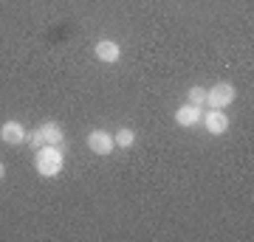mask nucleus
Listing matches in <instances>:
<instances>
[{
    "instance_id": "obj_6",
    "label": "nucleus",
    "mask_w": 254,
    "mask_h": 242,
    "mask_svg": "<svg viewBox=\"0 0 254 242\" xmlns=\"http://www.w3.org/2000/svg\"><path fill=\"white\" fill-rule=\"evenodd\" d=\"M200 118H203V107H198V104H184V107H178V113H175V124L181 127H195L200 124Z\"/></svg>"
},
{
    "instance_id": "obj_5",
    "label": "nucleus",
    "mask_w": 254,
    "mask_h": 242,
    "mask_svg": "<svg viewBox=\"0 0 254 242\" xmlns=\"http://www.w3.org/2000/svg\"><path fill=\"white\" fill-rule=\"evenodd\" d=\"M88 146L96 155H110L113 152V133H108V130H93L88 135Z\"/></svg>"
},
{
    "instance_id": "obj_11",
    "label": "nucleus",
    "mask_w": 254,
    "mask_h": 242,
    "mask_svg": "<svg viewBox=\"0 0 254 242\" xmlns=\"http://www.w3.org/2000/svg\"><path fill=\"white\" fill-rule=\"evenodd\" d=\"M3 175H6V166H3V161H0V180H3Z\"/></svg>"
},
{
    "instance_id": "obj_2",
    "label": "nucleus",
    "mask_w": 254,
    "mask_h": 242,
    "mask_svg": "<svg viewBox=\"0 0 254 242\" xmlns=\"http://www.w3.org/2000/svg\"><path fill=\"white\" fill-rule=\"evenodd\" d=\"M28 141H31V146H34V149L46 146V144H51V146H65L63 124H60V121H46V124H40L34 133L28 135Z\"/></svg>"
},
{
    "instance_id": "obj_3",
    "label": "nucleus",
    "mask_w": 254,
    "mask_h": 242,
    "mask_svg": "<svg viewBox=\"0 0 254 242\" xmlns=\"http://www.w3.org/2000/svg\"><path fill=\"white\" fill-rule=\"evenodd\" d=\"M235 88L229 85V82H220V85H215V88L206 90V104L215 110H226L232 101H235Z\"/></svg>"
},
{
    "instance_id": "obj_8",
    "label": "nucleus",
    "mask_w": 254,
    "mask_h": 242,
    "mask_svg": "<svg viewBox=\"0 0 254 242\" xmlns=\"http://www.w3.org/2000/svg\"><path fill=\"white\" fill-rule=\"evenodd\" d=\"M93 51H96V59H102V62H108V65H116L119 56H122V48L113 40H99V43L93 45Z\"/></svg>"
},
{
    "instance_id": "obj_10",
    "label": "nucleus",
    "mask_w": 254,
    "mask_h": 242,
    "mask_svg": "<svg viewBox=\"0 0 254 242\" xmlns=\"http://www.w3.org/2000/svg\"><path fill=\"white\" fill-rule=\"evenodd\" d=\"M190 104H198V107H203V104H206V88H200V85L190 88Z\"/></svg>"
},
{
    "instance_id": "obj_7",
    "label": "nucleus",
    "mask_w": 254,
    "mask_h": 242,
    "mask_svg": "<svg viewBox=\"0 0 254 242\" xmlns=\"http://www.w3.org/2000/svg\"><path fill=\"white\" fill-rule=\"evenodd\" d=\"M0 138L6 144H11V146H17V144H23L28 138V133L20 121H6V124L0 127Z\"/></svg>"
},
{
    "instance_id": "obj_4",
    "label": "nucleus",
    "mask_w": 254,
    "mask_h": 242,
    "mask_svg": "<svg viewBox=\"0 0 254 242\" xmlns=\"http://www.w3.org/2000/svg\"><path fill=\"white\" fill-rule=\"evenodd\" d=\"M203 127H206V133L209 135H223L229 130V116L223 113V110H215V107H209V113H203Z\"/></svg>"
},
{
    "instance_id": "obj_1",
    "label": "nucleus",
    "mask_w": 254,
    "mask_h": 242,
    "mask_svg": "<svg viewBox=\"0 0 254 242\" xmlns=\"http://www.w3.org/2000/svg\"><path fill=\"white\" fill-rule=\"evenodd\" d=\"M63 163H65V149L63 146H51V144H46V146L34 149V169L40 172L43 178H54V175H60V172H63Z\"/></svg>"
},
{
    "instance_id": "obj_9",
    "label": "nucleus",
    "mask_w": 254,
    "mask_h": 242,
    "mask_svg": "<svg viewBox=\"0 0 254 242\" xmlns=\"http://www.w3.org/2000/svg\"><path fill=\"white\" fill-rule=\"evenodd\" d=\"M113 144H116V146H122V149H130V146L136 144V133H133L130 127H122L119 133H113Z\"/></svg>"
}]
</instances>
